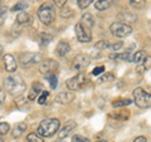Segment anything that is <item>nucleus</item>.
Returning a JSON list of instances; mask_svg holds the SVG:
<instances>
[{
    "label": "nucleus",
    "mask_w": 151,
    "mask_h": 142,
    "mask_svg": "<svg viewBox=\"0 0 151 142\" xmlns=\"http://www.w3.org/2000/svg\"><path fill=\"white\" fill-rule=\"evenodd\" d=\"M151 68V55H147L146 57V59L144 60V63L139 67V70L140 72H142V70H147Z\"/></svg>",
    "instance_id": "393cba45"
},
{
    "label": "nucleus",
    "mask_w": 151,
    "mask_h": 142,
    "mask_svg": "<svg viewBox=\"0 0 151 142\" xmlns=\"http://www.w3.org/2000/svg\"><path fill=\"white\" fill-rule=\"evenodd\" d=\"M4 88L5 91L15 97L22 96L27 89V83L24 82L20 75L18 74H12L4 79Z\"/></svg>",
    "instance_id": "f257e3e1"
},
{
    "label": "nucleus",
    "mask_w": 151,
    "mask_h": 142,
    "mask_svg": "<svg viewBox=\"0 0 151 142\" xmlns=\"http://www.w3.org/2000/svg\"><path fill=\"white\" fill-rule=\"evenodd\" d=\"M81 23H82L84 27L89 28V29H92V28L94 27V19H93V16L89 13L83 14L82 18H81Z\"/></svg>",
    "instance_id": "2eb2a0df"
},
{
    "label": "nucleus",
    "mask_w": 151,
    "mask_h": 142,
    "mask_svg": "<svg viewBox=\"0 0 151 142\" xmlns=\"http://www.w3.org/2000/svg\"><path fill=\"white\" fill-rule=\"evenodd\" d=\"M130 4H131L132 8H135V9H141V8L145 6L146 0H130Z\"/></svg>",
    "instance_id": "bb28decb"
},
{
    "label": "nucleus",
    "mask_w": 151,
    "mask_h": 142,
    "mask_svg": "<svg viewBox=\"0 0 151 142\" xmlns=\"http://www.w3.org/2000/svg\"><path fill=\"white\" fill-rule=\"evenodd\" d=\"M110 5H111V0H98L94 4L97 10H106L107 8H110Z\"/></svg>",
    "instance_id": "412c9836"
},
{
    "label": "nucleus",
    "mask_w": 151,
    "mask_h": 142,
    "mask_svg": "<svg viewBox=\"0 0 151 142\" xmlns=\"http://www.w3.org/2000/svg\"><path fill=\"white\" fill-rule=\"evenodd\" d=\"M146 57H147V54H146L145 50H137L134 55H132V62L136 63V64H142L144 60L146 59Z\"/></svg>",
    "instance_id": "dca6fc26"
},
{
    "label": "nucleus",
    "mask_w": 151,
    "mask_h": 142,
    "mask_svg": "<svg viewBox=\"0 0 151 142\" xmlns=\"http://www.w3.org/2000/svg\"><path fill=\"white\" fill-rule=\"evenodd\" d=\"M92 1L93 0H78V6L81 9H86V8H88L89 5H91Z\"/></svg>",
    "instance_id": "7c9ffc66"
},
{
    "label": "nucleus",
    "mask_w": 151,
    "mask_h": 142,
    "mask_svg": "<svg viewBox=\"0 0 151 142\" xmlns=\"http://www.w3.org/2000/svg\"><path fill=\"white\" fill-rule=\"evenodd\" d=\"M45 78L48 79L50 88H52V89H54V88L57 87V84H58V78H57L55 73H49V74H45Z\"/></svg>",
    "instance_id": "5701e85b"
},
{
    "label": "nucleus",
    "mask_w": 151,
    "mask_h": 142,
    "mask_svg": "<svg viewBox=\"0 0 151 142\" xmlns=\"http://www.w3.org/2000/svg\"><path fill=\"white\" fill-rule=\"evenodd\" d=\"M3 1H4V0H0V6H1V4H3Z\"/></svg>",
    "instance_id": "49530a36"
},
{
    "label": "nucleus",
    "mask_w": 151,
    "mask_h": 142,
    "mask_svg": "<svg viewBox=\"0 0 151 142\" xmlns=\"http://www.w3.org/2000/svg\"><path fill=\"white\" fill-rule=\"evenodd\" d=\"M122 45H124V44H122V42H117V43H113V44H111L110 45V48L112 49V50H119L120 48H122Z\"/></svg>",
    "instance_id": "4c0bfd02"
},
{
    "label": "nucleus",
    "mask_w": 151,
    "mask_h": 142,
    "mask_svg": "<svg viewBox=\"0 0 151 142\" xmlns=\"http://www.w3.org/2000/svg\"><path fill=\"white\" fill-rule=\"evenodd\" d=\"M55 142H67V141H65V138H59V140H57Z\"/></svg>",
    "instance_id": "c03bdc74"
},
{
    "label": "nucleus",
    "mask_w": 151,
    "mask_h": 142,
    "mask_svg": "<svg viewBox=\"0 0 151 142\" xmlns=\"http://www.w3.org/2000/svg\"><path fill=\"white\" fill-rule=\"evenodd\" d=\"M86 83H87L86 74L83 72H81V73L76 74L74 77L69 78L67 80V87H68L69 91H78V89H81Z\"/></svg>",
    "instance_id": "0eeeda50"
},
{
    "label": "nucleus",
    "mask_w": 151,
    "mask_h": 142,
    "mask_svg": "<svg viewBox=\"0 0 151 142\" xmlns=\"http://www.w3.org/2000/svg\"><path fill=\"white\" fill-rule=\"evenodd\" d=\"M9 128H10V126L6 122H0V137H3L4 135H6L9 132Z\"/></svg>",
    "instance_id": "cd10ccee"
},
{
    "label": "nucleus",
    "mask_w": 151,
    "mask_h": 142,
    "mask_svg": "<svg viewBox=\"0 0 151 142\" xmlns=\"http://www.w3.org/2000/svg\"><path fill=\"white\" fill-rule=\"evenodd\" d=\"M74 98V94L72 92H60L58 96H57V99L60 103H68Z\"/></svg>",
    "instance_id": "f3484780"
},
{
    "label": "nucleus",
    "mask_w": 151,
    "mask_h": 142,
    "mask_svg": "<svg viewBox=\"0 0 151 142\" xmlns=\"http://www.w3.org/2000/svg\"><path fill=\"white\" fill-rule=\"evenodd\" d=\"M72 14H73L72 10H70L69 8H67V6H65V8L63 6V8H62V10H60V15H62L63 18H64V16H70Z\"/></svg>",
    "instance_id": "c9c22d12"
},
{
    "label": "nucleus",
    "mask_w": 151,
    "mask_h": 142,
    "mask_svg": "<svg viewBox=\"0 0 151 142\" xmlns=\"http://www.w3.org/2000/svg\"><path fill=\"white\" fill-rule=\"evenodd\" d=\"M130 116V112L129 111H120V112H116V113H111L110 117L111 118H116L119 121H124V120H127Z\"/></svg>",
    "instance_id": "aec40b11"
},
{
    "label": "nucleus",
    "mask_w": 151,
    "mask_h": 142,
    "mask_svg": "<svg viewBox=\"0 0 151 142\" xmlns=\"http://www.w3.org/2000/svg\"><path fill=\"white\" fill-rule=\"evenodd\" d=\"M98 142H107V141H98Z\"/></svg>",
    "instance_id": "de8ad7c7"
},
{
    "label": "nucleus",
    "mask_w": 151,
    "mask_h": 142,
    "mask_svg": "<svg viewBox=\"0 0 151 142\" xmlns=\"http://www.w3.org/2000/svg\"><path fill=\"white\" fill-rule=\"evenodd\" d=\"M54 16H55L54 8L49 3L42 4L40 8L38 9V18H39V20L45 25L50 24V23L54 20Z\"/></svg>",
    "instance_id": "7ed1b4c3"
},
{
    "label": "nucleus",
    "mask_w": 151,
    "mask_h": 142,
    "mask_svg": "<svg viewBox=\"0 0 151 142\" xmlns=\"http://www.w3.org/2000/svg\"><path fill=\"white\" fill-rule=\"evenodd\" d=\"M48 96H49V92L43 91V92H42V94H40V97L38 98V103H39V105H44L45 101H47V98H48Z\"/></svg>",
    "instance_id": "c756f323"
},
{
    "label": "nucleus",
    "mask_w": 151,
    "mask_h": 142,
    "mask_svg": "<svg viewBox=\"0 0 151 142\" xmlns=\"http://www.w3.org/2000/svg\"><path fill=\"white\" fill-rule=\"evenodd\" d=\"M119 19L120 22H124L125 24L126 23H132V22H136V15H134V14H130V13H124V14H120L119 15Z\"/></svg>",
    "instance_id": "a211bd4d"
},
{
    "label": "nucleus",
    "mask_w": 151,
    "mask_h": 142,
    "mask_svg": "<svg viewBox=\"0 0 151 142\" xmlns=\"http://www.w3.org/2000/svg\"><path fill=\"white\" fill-rule=\"evenodd\" d=\"M33 89L37 92H43V84H42L40 82H38V80H35L34 83H33Z\"/></svg>",
    "instance_id": "f704fd0d"
},
{
    "label": "nucleus",
    "mask_w": 151,
    "mask_h": 142,
    "mask_svg": "<svg viewBox=\"0 0 151 142\" xmlns=\"http://www.w3.org/2000/svg\"><path fill=\"white\" fill-rule=\"evenodd\" d=\"M3 60H4V67H5L6 72H9V73L15 72L17 67H18V63H17L15 58H14L12 54H5L4 55V58H3Z\"/></svg>",
    "instance_id": "9b49d317"
},
{
    "label": "nucleus",
    "mask_w": 151,
    "mask_h": 142,
    "mask_svg": "<svg viewBox=\"0 0 151 142\" xmlns=\"http://www.w3.org/2000/svg\"><path fill=\"white\" fill-rule=\"evenodd\" d=\"M40 40H42V44H43V45H47V44H49L50 42L53 40V35L47 34V33L44 34V33H43V34L40 35Z\"/></svg>",
    "instance_id": "c85d7f7f"
},
{
    "label": "nucleus",
    "mask_w": 151,
    "mask_h": 142,
    "mask_svg": "<svg viewBox=\"0 0 151 142\" xmlns=\"http://www.w3.org/2000/svg\"><path fill=\"white\" fill-rule=\"evenodd\" d=\"M69 52H70V47H69V44L67 43V42H64V40L58 42V44H57V47H55V53H57V55L64 57L65 54H68Z\"/></svg>",
    "instance_id": "f8f14e48"
},
{
    "label": "nucleus",
    "mask_w": 151,
    "mask_h": 142,
    "mask_svg": "<svg viewBox=\"0 0 151 142\" xmlns=\"http://www.w3.org/2000/svg\"><path fill=\"white\" fill-rule=\"evenodd\" d=\"M132 101L130 98H119V99H115V101L112 102V106L113 107H125V106H129L131 105Z\"/></svg>",
    "instance_id": "6ab92c4d"
},
{
    "label": "nucleus",
    "mask_w": 151,
    "mask_h": 142,
    "mask_svg": "<svg viewBox=\"0 0 151 142\" xmlns=\"http://www.w3.org/2000/svg\"><path fill=\"white\" fill-rule=\"evenodd\" d=\"M53 3L55 4V6L63 8V6L65 5V3H67V0H53Z\"/></svg>",
    "instance_id": "ea45409f"
},
{
    "label": "nucleus",
    "mask_w": 151,
    "mask_h": 142,
    "mask_svg": "<svg viewBox=\"0 0 151 142\" xmlns=\"http://www.w3.org/2000/svg\"><path fill=\"white\" fill-rule=\"evenodd\" d=\"M1 52H3V47L0 45V54H1Z\"/></svg>",
    "instance_id": "a18cd8bd"
},
{
    "label": "nucleus",
    "mask_w": 151,
    "mask_h": 142,
    "mask_svg": "<svg viewBox=\"0 0 151 142\" xmlns=\"http://www.w3.org/2000/svg\"><path fill=\"white\" fill-rule=\"evenodd\" d=\"M27 142H44V141L40 135H38L37 132H32V133L27 136Z\"/></svg>",
    "instance_id": "b1692460"
},
{
    "label": "nucleus",
    "mask_w": 151,
    "mask_h": 142,
    "mask_svg": "<svg viewBox=\"0 0 151 142\" xmlns=\"http://www.w3.org/2000/svg\"><path fill=\"white\" fill-rule=\"evenodd\" d=\"M107 79H113V75L112 74H107V75H103V77L100 79V82H105Z\"/></svg>",
    "instance_id": "37998d69"
},
{
    "label": "nucleus",
    "mask_w": 151,
    "mask_h": 142,
    "mask_svg": "<svg viewBox=\"0 0 151 142\" xmlns=\"http://www.w3.org/2000/svg\"><path fill=\"white\" fill-rule=\"evenodd\" d=\"M134 101L140 108H149L151 107V93L146 92L142 88L134 89Z\"/></svg>",
    "instance_id": "20e7f679"
},
{
    "label": "nucleus",
    "mask_w": 151,
    "mask_h": 142,
    "mask_svg": "<svg viewBox=\"0 0 151 142\" xmlns=\"http://www.w3.org/2000/svg\"><path fill=\"white\" fill-rule=\"evenodd\" d=\"M6 13H8V10H6V8H0V25L4 23V20H5V18H6Z\"/></svg>",
    "instance_id": "72a5a7b5"
},
{
    "label": "nucleus",
    "mask_w": 151,
    "mask_h": 142,
    "mask_svg": "<svg viewBox=\"0 0 151 142\" xmlns=\"http://www.w3.org/2000/svg\"><path fill=\"white\" fill-rule=\"evenodd\" d=\"M27 8H28V4L25 1H19L12 8V10L13 11H24Z\"/></svg>",
    "instance_id": "a878e982"
},
{
    "label": "nucleus",
    "mask_w": 151,
    "mask_h": 142,
    "mask_svg": "<svg viewBox=\"0 0 151 142\" xmlns=\"http://www.w3.org/2000/svg\"><path fill=\"white\" fill-rule=\"evenodd\" d=\"M19 62L23 67H30V65L40 62V54L35 53V52H27V53H22L19 57Z\"/></svg>",
    "instance_id": "6e6552de"
},
{
    "label": "nucleus",
    "mask_w": 151,
    "mask_h": 142,
    "mask_svg": "<svg viewBox=\"0 0 151 142\" xmlns=\"http://www.w3.org/2000/svg\"><path fill=\"white\" fill-rule=\"evenodd\" d=\"M107 47H110V43L107 40H100L98 43L96 44V48L97 49H106Z\"/></svg>",
    "instance_id": "473e14b6"
},
{
    "label": "nucleus",
    "mask_w": 151,
    "mask_h": 142,
    "mask_svg": "<svg viewBox=\"0 0 151 142\" xmlns=\"http://www.w3.org/2000/svg\"><path fill=\"white\" fill-rule=\"evenodd\" d=\"M88 64H89V59H88V57L84 54L76 55V58L73 59V69H76L79 73L83 72V70L88 67Z\"/></svg>",
    "instance_id": "1a4fd4ad"
},
{
    "label": "nucleus",
    "mask_w": 151,
    "mask_h": 142,
    "mask_svg": "<svg viewBox=\"0 0 151 142\" xmlns=\"http://www.w3.org/2000/svg\"><path fill=\"white\" fill-rule=\"evenodd\" d=\"M102 72H105V67H103V65H100V67L94 68V69L92 70V74H93V75H98V74H101Z\"/></svg>",
    "instance_id": "e433bc0d"
},
{
    "label": "nucleus",
    "mask_w": 151,
    "mask_h": 142,
    "mask_svg": "<svg viewBox=\"0 0 151 142\" xmlns=\"http://www.w3.org/2000/svg\"><path fill=\"white\" fill-rule=\"evenodd\" d=\"M28 22H29V15H28L25 11H20L17 15V23L18 24L23 25V24H27Z\"/></svg>",
    "instance_id": "4be33fe9"
},
{
    "label": "nucleus",
    "mask_w": 151,
    "mask_h": 142,
    "mask_svg": "<svg viewBox=\"0 0 151 142\" xmlns=\"http://www.w3.org/2000/svg\"><path fill=\"white\" fill-rule=\"evenodd\" d=\"M134 142H147V141H146V137L139 136V137H136V138L134 140Z\"/></svg>",
    "instance_id": "79ce46f5"
},
{
    "label": "nucleus",
    "mask_w": 151,
    "mask_h": 142,
    "mask_svg": "<svg viewBox=\"0 0 151 142\" xmlns=\"http://www.w3.org/2000/svg\"><path fill=\"white\" fill-rule=\"evenodd\" d=\"M0 142H4V141H3V140H1V138H0Z\"/></svg>",
    "instance_id": "09e8293b"
},
{
    "label": "nucleus",
    "mask_w": 151,
    "mask_h": 142,
    "mask_svg": "<svg viewBox=\"0 0 151 142\" xmlns=\"http://www.w3.org/2000/svg\"><path fill=\"white\" fill-rule=\"evenodd\" d=\"M25 131H27V123L25 122H18V123L15 125V127L13 128V137L14 138H18V137H20Z\"/></svg>",
    "instance_id": "4468645a"
},
{
    "label": "nucleus",
    "mask_w": 151,
    "mask_h": 142,
    "mask_svg": "<svg viewBox=\"0 0 151 142\" xmlns=\"http://www.w3.org/2000/svg\"><path fill=\"white\" fill-rule=\"evenodd\" d=\"M74 32H76V37H77L78 42H81V43H88V42H91V39H92L91 29L84 27L81 22L76 24Z\"/></svg>",
    "instance_id": "423d86ee"
},
{
    "label": "nucleus",
    "mask_w": 151,
    "mask_h": 142,
    "mask_svg": "<svg viewBox=\"0 0 151 142\" xmlns=\"http://www.w3.org/2000/svg\"><path fill=\"white\" fill-rule=\"evenodd\" d=\"M110 32L115 37H117V38H125V37H129L131 34L132 28L129 24H125V23L117 22V23H113V24H111Z\"/></svg>",
    "instance_id": "39448f33"
},
{
    "label": "nucleus",
    "mask_w": 151,
    "mask_h": 142,
    "mask_svg": "<svg viewBox=\"0 0 151 142\" xmlns=\"http://www.w3.org/2000/svg\"><path fill=\"white\" fill-rule=\"evenodd\" d=\"M72 142H89V140L81 135H76L72 137Z\"/></svg>",
    "instance_id": "2f4dec72"
},
{
    "label": "nucleus",
    "mask_w": 151,
    "mask_h": 142,
    "mask_svg": "<svg viewBox=\"0 0 151 142\" xmlns=\"http://www.w3.org/2000/svg\"><path fill=\"white\" fill-rule=\"evenodd\" d=\"M59 125V120H57V118H45L40 122L37 133L40 135L42 137H52L53 135H55V132H58Z\"/></svg>",
    "instance_id": "f03ea898"
},
{
    "label": "nucleus",
    "mask_w": 151,
    "mask_h": 142,
    "mask_svg": "<svg viewBox=\"0 0 151 142\" xmlns=\"http://www.w3.org/2000/svg\"><path fill=\"white\" fill-rule=\"evenodd\" d=\"M74 128H76V122L74 121H68L67 123H65V126L62 128V131L58 133V137L59 138H65V137H67Z\"/></svg>",
    "instance_id": "ddd939ff"
},
{
    "label": "nucleus",
    "mask_w": 151,
    "mask_h": 142,
    "mask_svg": "<svg viewBox=\"0 0 151 142\" xmlns=\"http://www.w3.org/2000/svg\"><path fill=\"white\" fill-rule=\"evenodd\" d=\"M4 101H5V91L0 88V103H3Z\"/></svg>",
    "instance_id": "a19ab883"
},
{
    "label": "nucleus",
    "mask_w": 151,
    "mask_h": 142,
    "mask_svg": "<svg viewBox=\"0 0 151 142\" xmlns=\"http://www.w3.org/2000/svg\"><path fill=\"white\" fill-rule=\"evenodd\" d=\"M38 94H39V92H37V91H34V89L32 88V91L29 92V96H28V98H29L30 101H33V99H35L38 97Z\"/></svg>",
    "instance_id": "58836bf2"
},
{
    "label": "nucleus",
    "mask_w": 151,
    "mask_h": 142,
    "mask_svg": "<svg viewBox=\"0 0 151 142\" xmlns=\"http://www.w3.org/2000/svg\"><path fill=\"white\" fill-rule=\"evenodd\" d=\"M58 69V62H55L54 59H45L40 63V67L39 70L40 73L45 74H49V73H54L55 70Z\"/></svg>",
    "instance_id": "9d476101"
}]
</instances>
